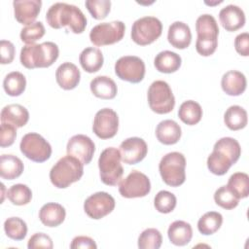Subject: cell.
<instances>
[{"label":"cell","mask_w":249,"mask_h":249,"mask_svg":"<svg viewBox=\"0 0 249 249\" xmlns=\"http://www.w3.org/2000/svg\"><path fill=\"white\" fill-rule=\"evenodd\" d=\"M46 20L54 29L68 26L75 33H83L87 26V18L75 5L57 2L53 4L46 14Z\"/></svg>","instance_id":"cell-1"},{"label":"cell","mask_w":249,"mask_h":249,"mask_svg":"<svg viewBox=\"0 0 249 249\" xmlns=\"http://www.w3.org/2000/svg\"><path fill=\"white\" fill-rule=\"evenodd\" d=\"M240 155L238 141L232 137H223L214 144L213 152L207 158V167L215 175H224L239 160Z\"/></svg>","instance_id":"cell-2"},{"label":"cell","mask_w":249,"mask_h":249,"mask_svg":"<svg viewBox=\"0 0 249 249\" xmlns=\"http://www.w3.org/2000/svg\"><path fill=\"white\" fill-rule=\"evenodd\" d=\"M59 50L53 42L25 45L20 50V63L27 69L46 68L53 65L58 58Z\"/></svg>","instance_id":"cell-3"},{"label":"cell","mask_w":249,"mask_h":249,"mask_svg":"<svg viewBox=\"0 0 249 249\" xmlns=\"http://www.w3.org/2000/svg\"><path fill=\"white\" fill-rule=\"evenodd\" d=\"M84 174V164L73 156H64L59 159L50 171L52 184L58 189H65L79 181Z\"/></svg>","instance_id":"cell-4"},{"label":"cell","mask_w":249,"mask_h":249,"mask_svg":"<svg viewBox=\"0 0 249 249\" xmlns=\"http://www.w3.org/2000/svg\"><path fill=\"white\" fill-rule=\"evenodd\" d=\"M197 39L196 50L202 56H209L214 53L218 46L219 27L215 18L209 14L199 16L196 21Z\"/></svg>","instance_id":"cell-5"},{"label":"cell","mask_w":249,"mask_h":249,"mask_svg":"<svg viewBox=\"0 0 249 249\" xmlns=\"http://www.w3.org/2000/svg\"><path fill=\"white\" fill-rule=\"evenodd\" d=\"M186 159L182 153L170 152L164 155L159 164L162 181L170 187H179L186 180Z\"/></svg>","instance_id":"cell-6"},{"label":"cell","mask_w":249,"mask_h":249,"mask_svg":"<svg viewBox=\"0 0 249 249\" xmlns=\"http://www.w3.org/2000/svg\"><path fill=\"white\" fill-rule=\"evenodd\" d=\"M121 160V153L117 148H106L100 154L98 159L99 175L105 185L116 186L120 183L124 174Z\"/></svg>","instance_id":"cell-7"},{"label":"cell","mask_w":249,"mask_h":249,"mask_svg":"<svg viewBox=\"0 0 249 249\" xmlns=\"http://www.w3.org/2000/svg\"><path fill=\"white\" fill-rule=\"evenodd\" d=\"M148 104L150 109L157 114L170 113L175 106V97L169 85L161 80H157L148 89Z\"/></svg>","instance_id":"cell-8"},{"label":"cell","mask_w":249,"mask_h":249,"mask_svg":"<svg viewBox=\"0 0 249 249\" xmlns=\"http://www.w3.org/2000/svg\"><path fill=\"white\" fill-rule=\"evenodd\" d=\"M162 24L155 17H143L136 19L131 27V39L140 46L150 45L161 35Z\"/></svg>","instance_id":"cell-9"},{"label":"cell","mask_w":249,"mask_h":249,"mask_svg":"<svg viewBox=\"0 0 249 249\" xmlns=\"http://www.w3.org/2000/svg\"><path fill=\"white\" fill-rule=\"evenodd\" d=\"M19 149L23 156L35 162H44L48 160L52 155L50 143L36 132L26 133L21 138Z\"/></svg>","instance_id":"cell-10"},{"label":"cell","mask_w":249,"mask_h":249,"mask_svg":"<svg viewBox=\"0 0 249 249\" xmlns=\"http://www.w3.org/2000/svg\"><path fill=\"white\" fill-rule=\"evenodd\" d=\"M125 26L121 20L102 22L93 26L89 32L90 42L97 47L120 42L124 35Z\"/></svg>","instance_id":"cell-11"},{"label":"cell","mask_w":249,"mask_h":249,"mask_svg":"<svg viewBox=\"0 0 249 249\" xmlns=\"http://www.w3.org/2000/svg\"><path fill=\"white\" fill-rule=\"evenodd\" d=\"M151 191V182L147 175L132 170L119 183V192L123 197L135 198L146 196Z\"/></svg>","instance_id":"cell-12"},{"label":"cell","mask_w":249,"mask_h":249,"mask_svg":"<svg viewBox=\"0 0 249 249\" xmlns=\"http://www.w3.org/2000/svg\"><path fill=\"white\" fill-rule=\"evenodd\" d=\"M115 73L121 80L137 84L144 79L145 63L138 56L124 55L116 61Z\"/></svg>","instance_id":"cell-13"},{"label":"cell","mask_w":249,"mask_h":249,"mask_svg":"<svg viewBox=\"0 0 249 249\" xmlns=\"http://www.w3.org/2000/svg\"><path fill=\"white\" fill-rule=\"evenodd\" d=\"M115 208L114 197L106 192H97L90 195L84 202L86 214L94 220L110 214Z\"/></svg>","instance_id":"cell-14"},{"label":"cell","mask_w":249,"mask_h":249,"mask_svg":"<svg viewBox=\"0 0 249 249\" xmlns=\"http://www.w3.org/2000/svg\"><path fill=\"white\" fill-rule=\"evenodd\" d=\"M119 128V117L111 108H103L96 112L93 120L92 130L100 139L114 137Z\"/></svg>","instance_id":"cell-15"},{"label":"cell","mask_w":249,"mask_h":249,"mask_svg":"<svg viewBox=\"0 0 249 249\" xmlns=\"http://www.w3.org/2000/svg\"><path fill=\"white\" fill-rule=\"evenodd\" d=\"M94 151L95 145L93 141L85 134L72 136L66 146L67 155L77 158L83 164H89L91 161Z\"/></svg>","instance_id":"cell-16"},{"label":"cell","mask_w":249,"mask_h":249,"mask_svg":"<svg viewBox=\"0 0 249 249\" xmlns=\"http://www.w3.org/2000/svg\"><path fill=\"white\" fill-rule=\"evenodd\" d=\"M119 151L122 160L126 164H136L144 160L148 153V146L140 137H129L124 140Z\"/></svg>","instance_id":"cell-17"},{"label":"cell","mask_w":249,"mask_h":249,"mask_svg":"<svg viewBox=\"0 0 249 249\" xmlns=\"http://www.w3.org/2000/svg\"><path fill=\"white\" fill-rule=\"evenodd\" d=\"M15 18L21 24L29 25L37 18L41 7V0H15L13 2Z\"/></svg>","instance_id":"cell-18"},{"label":"cell","mask_w":249,"mask_h":249,"mask_svg":"<svg viewBox=\"0 0 249 249\" xmlns=\"http://www.w3.org/2000/svg\"><path fill=\"white\" fill-rule=\"evenodd\" d=\"M219 19L222 26L227 31H236L245 24V14L243 10L236 5H228L221 9Z\"/></svg>","instance_id":"cell-19"},{"label":"cell","mask_w":249,"mask_h":249,"mask_svg":"<svg viewBox=\"0 0 249 249\" xmlns=\"http://www.w3.org/2000/svg\"><path fill=\"white\" fill-rule=\"evenodd\" d=\"M81 79V73L78 67L71 62H63L55 71V80L57 85L65 89L70 90L75 89Z\"/></svg>","instance_id":"cell-20"},{"label":"cell","mask_w":249,"mask_h":249,"mask_svg":"<svg viewBox=\"0 0 249 249\" xmlns=\"http://www.w3.org/2000/svg\"><path fill=\"white\" fill-rule=\"evenodd\" d=\"M169 44L179 50L186 49L192 42V33L189 25L183 21H174L170 24L167 32Z\"/></svg>","instance_id":"cell-21"},{"label":"cell","mask_w":249,"mask_h":249,"mask_svg":"<svg viewBox=\"0 0 249 249\" xmlns=\"http://www.w3.org/2000/svg\"><path fill=\"white\" fill-rule=\"evenodd\" d=\"M247 86L246 77L243 73L236 70L226 72L221 79V87L225 93L231 96H238L242 94Z\"/></svg>","instance_id":"cell-22"},{"label":"cell","mask_w":249,"mask_h":249,"mask_svg":"<svg viewBox=\"0 0 249 249\" xmlns=\"http://www.w3.org/2000/svg\"><path fill=\"white\" fill-rule=\"evenodd\" d=\"M66 216L65 208L56 202L44 204L39 211V219L42 224L49 228L57 227L63 223Z\"/></svg>","instance_id":"cell-23"},{"label":"cell","mask_w":249,"mask_h":249,"mask_svg":"<svg viewBox=\"0 0 249 249\" xmlns=\"http://www.w3.org/2000/svg\"><path fill=\"white\" fill-rule=\"evenodd\" d=\"M182 135L181 126L173 120H164L159 123L156 128L157 139L164 145L176 144Z\"/></svg>","instance_id":"cell-24"},{"label":"cell","mask_w":249,"mask_h":249,"mask_svg":"<svg viewBox=\"0 0 249 249\" xmlns=\"http://www.w3.org/2000/svg\"><path fill=\"white\" fill-rule=\"evenodd\" d=\"M28 120V110L20 104L6 105L1 111V123L10 124L16 127L24 126Z\"/></svg>","instance_id":"cell-25"},{"label":"cell","mask_w":249,"mask_h":249,"mask_svg":"<svg viewBox=\"0 0 249 249\" xmlns=\"http://www.w3.org/2000/svg\"><path fill=\"white\" fill-rule=\"evenodd\" d=\"M92 94L101 99H113L116 97L118 88L114 80L108 76H97L89 84Z\"/></svg>","instance_id":"cell-26"},{"label":"cell","mask_w":249,"mask_h":249,"mask_svg":"<svg viewBox=\"0 0 249 249\" xmlns=\"http://www.w3.org/2000/svg\"><path fill=\"white\" fill-rule=\"evenodd\" d=\"M167 235L172 244L176 246H185L193 237V229L189 223L177 220L171 223L168 227Z\"/></svg>","instance_id":"cell-27"},{"label":"cell","mask_w":249,"mask_h":249,"mask_svg":"<svg viewBox=\"0 0 249 249\" xmlns=\"http://www.w3.org/2000/svg\"><path fill=\"white\" fill-rule=\"evenodd\" d=\"M24 166L21 160L14 155L3 154L0 157V176L3 179L14 180L23 172Z\"/></svg>","instance_id":"cell-28"},{"label":"cell","mask_w":249,"mask_h":249,"mask_svg":"<svg viewBox=\"0 0 249 249\" xmlns=\"http://www.w3.org/2000/svg\"><path fill=\"white\" fill-rule=\"evenodd\" d=\"M182 63L181 56L171 51H162L159 53L155 59L154 65L159 72L170 74L176 72Z\"/></svg>","instance_id":"cell-29"},{"label":"cell","mask_w":249,"mask_h":249,"mask_svg":"<svg viewBox=\"0 0 249 249\" xmlns=\"http://www.w3.org/2000/svg\"><path fill=\"white\" fill-rule=\"evenodd\" d=\"M79 61L86 72L94 73L102 67L104 58L99 49L89 47L82 51L79 56Z\"/></svg>","instance_id":"cell-30"},{"label":"cell","mask_w":249,"mask_h":249,"mask_svg":"<svg viewBox=\"0 0 249 249\" xmlns=\"http://www.w3.org/2000/svg\"><path fill=\"white\" fill-rule=\"evenodd\" d=\"M224 122L231 130L242 129L248 122L247 112L239 105L230 106L225 112Z\"/></svg>","instance_id":"cell-31"},{"label":"cell","mask_w":249,"mask_h":249,"mask_svg":"<svg viewBox=\"0 0 249 249\" xmlns=\"http://www.w3.org/2000/svg\"><path fill=\"white\" fill-rule=\"evenodd\" d=\"M178 117L186 124H196L200 122L202 117L201 106L194 100L184 101L179 107Z\"/></svg>","instance_id":"cell-32"},{"label":"cell","mask_w":249,"mask_h":249,"mask_svg":"<svg viewBox=\"0 0 249 249\" xmlns=\"http://www.w3.org/2000/svg\"><path fill=\"white\" fill-rule=\"evenodd\" d=\"M3 88L10 96H18L25 90L26 79L18 71H13L6 75L3 81Z\"/></svg>","instance_id":"cell-33"},{"label":"cell","mask_w":249,"mask_h":249,"mask_svg":"<svg viewBox=\"0 0 249 249\" xmlns=\"http://www.w3.org/2000/svg\"><path fill=\"white\" fill-rule=\"evenodd\" d=\"M223 224V216L216 211H209L203 214L198 222L197 229L201 234L210 235L215 233Z\"/></svg>","instance_id":"cell-34"},{"label":"cell","mask_w":249,"mask_h":249,"mask_svg":"<svg viewBox=\"0 0 249 249\" xmlns=\"http://www.w3.org/2000/svg\"><path fill=\"white\" fill-rule=\"evenodd\" d=\"M227 187L238 198H245L249 195V176L244 172L233 173L228 181Z\"/></svg>","instance_id":"cell-35"},{"label":"cell","mask_w":249,"mask_h":249,"mask_svg":"<svg viewBox=\"0 0 249 249\" xmlns=\"http://www.w3.org/2000/svg\"><path fill=\"white\" fill-rule=\"evenodd\" d=\"M4 231L9 238L22 240L27 234V225L18 217H10L4 222Z\"/></svg>","instance_id":"cell-36"},{"label":"cell","mask_w":249,"mask_h":249,"mask_svg":"<svg viewBox=\"0 0 249 249\" xmlns=\"http://www.w3.org/2000/svg\"><path fill=\"white\" fill-rule=\"evenodd\" d=\"M7 196L13 204L21 206L31 201L32 192L30 188L24 184H16L8 190Z\"/></svg>","instance_id":"cell-37"},{"label":"cell","mask_w":249,"mask_h":249,"mask_svg":"<svg viewBox=\"0 0 249 249\" xmlns=\"http://www.w3.org/2000/svg\"><path fill=\"white\" fill-rule=\"evenodd\" d=\"M162 242V236L159 230L149 228L143 231L138 237V248L159 249Z\"/></svg>","instance_id":"cell-38"},{"label":"cell","mask_w":249,"mask_h":249,"mask_svg":"<svg viewBox=\"0 0 249 249\" xmlns=\"http://www.w3.org/2000/svg\"><path fill=\"white\" fill-rule=\"evenodd\" d=\"M177 199L174 194L168 191H160L154 198V206L160 213L167 214L174 210Z\"/></svg>","instance_id":"cell-39"},{"label":"cell","mask_w":249,"mask_h":249,"mask_svg":"<svg viewBox=\"0 0 249 249\" xmlns=\"http://www.w3.org/2000/svg\"><path fill=\"white\" fill-rule=\"evenodd\" d=\"M45 26L41 21H35L20 30V40L26 45L34 44L45 35Z\"/></svg>","instance_id":"cell-40"},{"label":"cell","mask_w":249,"mask_h":249,"mask_svg":"<svg viewBox=\"0 0 249 249\" xmlns=\"http://www.w3.org/2000/svg\"><path fill=\"white\" fill-rule=\"evenodd\" d=\"M214 200L220 207L231 210L238 205L239 199L229 190L227 186H222L214 193Z\"/></svg>","instance_id":"cell-41"},{"label":"cell","mask_w":249,"mask_h":249,"mask_svg":"<svg viewBox=\"0 0 249 249\" xmlns=\"http://www.w3.org/2000/svg\"><path fill=\"white\" fill-rule=\"evenodd\" d=\"M85 5L91 17L95 19L105 18L111 10L110 0H87Z\"/></svg>","instance_id":"cell-42"},{"label":"cell","mask_w":249,"mask_h":249,"mask_svg":"<svg viewBox=\"0 0 249 249\" xmlns=\"http://www.w3.org/2000/svg\"><path fill=\"white\" fill-rule=\"evenodd\" d=\"M17 137V127L7 123H1L0 127V146L9 147L14 144Z\"/></svg>","instance_id":"cell-43"},{"label":"cell","mask_w":249,"mask_h":249,"mask_svg":"<svg viewBox=\"0 0 249 249\" xmlns=\"http://www.w3.org/2000/svg\"><path fill=\"white\" fill-rule=\"evenodd\" d=\"M27 247L28 249H37V248L52 249L53 247V243L52 238L48 234L44 232H36L29 238Z\"/></svg>","instance_id":"cell-44"},{"label":"cell","mask_w":249,"mask_h":249,"mask_svg":"<svg viewBox=\"0 0 249 249\" xmlns=\"http://www.w3.org/2000/svg\"><path fill=\"white\" fill-rule=\"evenodd\" d=\"M16 49L14 44L8 40H1L0 42V54L1 64H9L15 58Z\"/></svg>","instance_id":"cell-45"},{"label":"cell","mask_w":249,"mask_h":249,"mask_svg":"<svg viewBox=\"0 0 249 249\" xmlns=\"http://www.w3.org/2000/svg\"><path fill=\"white\" fill-rule=\"evenodd\" d=\"M235 51L242 56L249 55V34L243 32L238 34L234 39Z\"/></svg>","instance_id":"cell-46"},{"label":"cell","mask_w":249,"mask_h":249,"mask_svg":"<svg viewBox=\"0 0 249 249\" xmlns=\"http://www.w3.org/2000/svg\"><path fill=\"white\" fill-rule=\"evenodd\" d=\"M97 247L94 240L89 236H76L73 238L70 248L72 249H78V248H84V249H95Z\"/></svg>","instance_id":"cell-47"}]
</instances>
